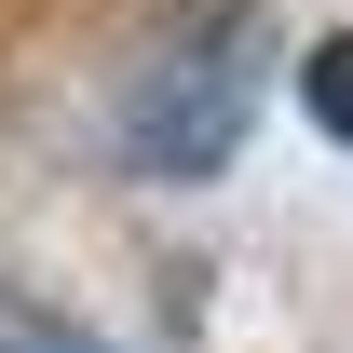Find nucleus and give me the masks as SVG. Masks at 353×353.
I'll return each mask as SVG.
<instances>
[{
    "mask_svg": "<svg viewBox=\"0 0 353 353\" xmlns=\"http://www.w3.org/2000/svg\"><path fill=\"white\" fill-rule=\"evenodd\" d=\"M299 109H312V123L353 150V28H340V41H312V68H299Z\"/></svg>",
    "mask_w": 353,
    "mask_h": 353,
    "instance_id": "2",
    "label": "nucleus"
},
{
    "mask_svg": "<svg viewBox=\"0 0 353 353\" xmlns=\"http://www.w3.org/2000/svg\"><path fill=\"white\" fill-rule=\"evenodd\" d=\"M0 353H82V340H54V326H28V312H0Z\"/></svg>",
    "mask_w": 353,
    "mask_h": 353,
    "instance_id": "3",
    "label": "nucleus"
},
{
    "mask_svg": "<svg viewBox=\"0 0 353 353\" xmlns=\"http://www.w3.org/2000/svg\"><path fill=\"white\" fill-rule=\"evenodd\" d=\"M245 41H218V54H176L163 82L123 109V150H136V176H204V163H231L245 150Z\"/></svg>",
    "mask_w": 353,
    "mask_h": 353,
    "instance_id": "1",
    "label": "nucleus"
}]
</instances>
